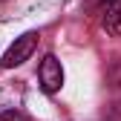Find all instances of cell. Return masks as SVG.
I'll use <instances>...</instances> for the list:
<instances>
[{"label":"cell","instance_id":"obj_1","mask_svg":"<svg viewBox=\"0 0 121 121\" xmlns=\"http://www.w3.org/2000/svg\"><path fill=\"white\" fill-rule=\"evenodd\" d=\"M35 46H38V32H26V35H20V38L6 49V55H3V60H0V64H3L6 69L20 66L23 60H29V55L35 52Z\"/></svg>","mask_w":121,"mask_h":121},{"label":"cell","instance_id":"obj_2","mask_svg":"<svg viewBox=\"0 0 121 121\" xmlns=\"http://www.w3.org/2000/svg\"><path fill=\"white\" fill-rule=\"evenodd\" d=\"M38 75H40V89L46 95H55L58 89L64 86V66H60V60L55 55H46V58L40 60Z\"/></svg>","mask_w":121,"mask_h":121},{"label":"cell","instance_id":"obj_3","mask_svg":"<svg viewBox=\"0 0 121 121\" xmlns=\"http://www.w3.org/2000/svg\"><path fill=\"white\" fill-rule=\"evenodd\" d=\"M104 29H107V35H115L121 38V3H112L107 9V14H104Z\"/></svg>","mask_w":121,"mask_h":121},{"label":"cell","instance_id":"obj_4","mask_svg":"<svg viewBox=\"0 0 121 121\" xmlns=\"http://www.w3.org/2000/svg\"><path fill=\"white\" fill-rule=\"evenodd\" d=\"M0 121H32V118H26L17 110H9V112H0Z\"/></svg>","mask_w":121,"mask_h":121},{"label":"cell","instance_id":"obj_5","mask_svg":"<svg viewBox=\"0 0 121 121\" xmlns=\"http://www.w3.org/2000/svg\"><path fill=\"white\" fill-rule=\"evenodd\" d=\"M107 3H121V0H107Z\"/></svg>","mask_w":121,"mask_h":121}]
</instances>
